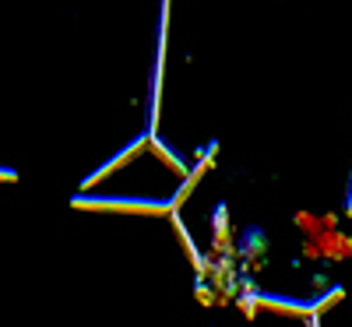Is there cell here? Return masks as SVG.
I'll return each mask as SVG.
<instances>
[{
  "mask_svg": "<svg viewBox=\"0 0 352 327\" xmlns=\"http://www.w3.org/2000/svg\"><path fill=\"white\" fill-rule=\"evenodd\" d=\"M78 207H127V212H173V201H138V197H74Z\"/></svg>",
  "mask_w": 352,
  "mask_h": 327,
  "instance_id": "1",
  "label": "cell"
},
{
  "mask_svg": "<svg viewBox=\"0 0 352 327\" xmlns=\"http://www.w3.org/2000/svg\"><path fill=\"white\" fill-rule=\"evenodd\" d=\"M138 148H141V137H138L134 144H127V148H124V152H120V155H116V159H109V162H106L102 169H96V172H92V176H88V180H85V187H92V183H99V180H102V176H106V172H113V169H116V166H120V162H127V159H131V155L138 152Z\"/></svg>",
  "mask_w": 352,
  "mask_h": 327,
  "instance_id": "2",
  "label": "cell"
},
{
  "mask_svg": "<svg viewBox=\"0 0 352 327\" xmlns=\"http://www.w3.org/2000/svg\"><path fill=\"white\" fill-rule=\"evenodd\" d=\"M148 141H152V148H155V152H159V155H162V162H166V166H169V169H176V172H187V166H184V162H180V159H176V155H173V152H169V148H166V144H162V141H159V134H152V137H148Z\"/></svg>",
  "mask_w": 352,
  "mask_h": 327,
  "instance_id": "3",
  "label": "cell"
},
{
  "mask_svg": "<svg viewBox=\"0 0 352 327\" xmlns=\"http://www.w3.org/2000/svg\"><path fill=\"white\" fill-rule=\"evenodd\" d=\"M0 180H14V169H0Z\"/></svg>",
  "mask_w": 352,
  "mask_h": 327,
  "instance_id": "4",
  "label": "cell"
}]
</instances>
